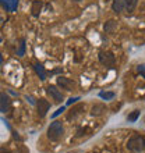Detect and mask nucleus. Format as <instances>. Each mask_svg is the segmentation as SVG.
<instances>
[{"label":"nucleus","mask_w":145,"mask_h":153,"mask_svg":"<svg viewBox=\"0 0 145 153\" xmlns=\"http://www.w3.org/2000/svg\"><path fill=\"white\" fill-rule=\"evenodd\" d=\"M10 105H11V102H10V97L6 95V93H0V111L1 113H6L10 110Z\"/></svg>","instance_id":"obj_7"},{"label":"nucleus","mask_w":145,"mask_h":153,"mask_svg":"<svg viewBox=\"0 0 145 153\" xmlns=\"http://www.w3.org/2000/svg\"><path fill=\"white\" fill-rule=\"evenodd\" d=\"M99 61H101L103 65H106V67H110V65L114 64L116 59H114V56H113V53L102 50V52L99 53Z\"/></svg>","instance_id":"obj_4"},{"label":"nucleus","mask_w":145,"mask_h":153,"mask_svg":"<svg viewBox=\"0 0 145 153\" xmlns=\"http://www.w3.org/2000/svg\"><path fill=\"white\" fill-rule=\"evenodd\" d=\"M36 106H38V114H39V117H45L46 113L49 111V109H50V105H49V102L46 99H39Z\"/></svg>","instance_id":"obj_6"},{"label":"nucleus","mask_w":145,"mask_h":153,"mask_svg":"<svg viewBox=\"0 0 145 153\" xmlns=\"http://www.w3.org/2000/svg\"><path fill=\"white\" fill-rule=\"evenodd\" d=\"M77 100H80V97H71V99H69V102H67V103H69V105H71V103H75Z\"/></svg>","instance_id":"obj_21"},{"label":"nucleus","mask_w":145,"mask_h":153,"mask_svg":"<svg viewBox=\"0 0 145 153\" xmlns=\"http://www.w3.org/2000/svg\"><path fill=\"white\" fill-rule=\"evenodd\" d=\"M63 134H64V127L61 124V121H53L52 124L49 125L48 138L50 141H53V142L59 141V139L63 137Z\"/></svg>","instance_id":"obj_1"},{"label":"nucleus","mask_w":145,"mask_h":153,"mask_svg":"<svg viewBox=\"0 0 145 153\" xmlns=\"http://www.w3.org/2000/svg\"><path fill=\"white\" fill-rule=\"evenodd\" d=\"M57 85L61 86L63 89L66 91H72V89L75 88V82L69 78H66V76H60V78H57Z\"/></svg>","instance_id":"obj_5"},{"label":"nucleus","mask_w":145,"mask_h":153,"mask_svg":"<svg viewBox=\"0 0 145 153\" xmlns=\"http://www.w3.org/2000/svg\"><path fill=\"white\" fill-rule=\"evenodd\" d=\"M46 92H48V95L52 97L56 103H60V102L63 100V97H64L63 93H61V91L57 88V86H55V85H49L48 88H46Z\"/></svg>","instance_id":"obj_3"},{"label":"nucleus","mask_w":145,"mask_h":153,"mask_svg":"<svg viewBox=\"0 0 145 153\" xmlns=\"http://www.w3.org/2000/svg\"><path fill=\"white\" fill-rule=\"evenodd\" d=\"M40 8H42V3H40L39 0H35V1L32 3V8H31V11H32L34 16H39Z\"/></svg>","instance_id":"obj_12"},{"label":"nucleus","mask_w":145,"mask_h":153,"mask_svg":"<svg viewBox=\"0 0 145 153\" xmlns=\"http://www.w3.org/2000/svg\"><path fill=\"white\" fill-rule=\"evenodd\" d=\"M63 111H64V107H60V109H57V111H56V113H55V114H53V118H55V117H57V116H59V114H61V113H63Z\"/></svg>","instance_id":"obj_20"},{"label":"nucleus","mask_w":145,"mask_h":153,"mask_svg":"<svg viewBox=\"0 0 145 153\" xmlns=\"http://www.w3.org/2000/svg\"><path fill=\"white\" fill-rule=\"evenodd\" d=\"M77 1H80V0H77Z\"/></svg>","instance_id":"obj_24"},{"label":"nucleus","mask_w":145,"mask_h":153,"mask_svg":"<svg viewBox=\"0 0 145 153\" xmlns=\"http://www.w3.org/2000/svg\"><path fill=\"white\" fill-rule=\"evenodd\" d=\"M0 153H10L7 149H4V148H0Z\"/></svg>","instance_id":"obj_22"},{"label":"nucleus","mask_w":145,"mask_h":153,"mask_svg":"<svg viewBox=\"0 0 145 153\" xmlns=\"http://www.w3.org/2000/svg\"><path fill=\"white\" fill-rule=\"evenodd\" d=\"M3 64V56H1V53H0V65Z\"/></svg>","instance_id":"obj_23"},{"label":"nucleus","mask_w":145,"mask_h":153,"mask_svg":"<svg viewBox=\"0 0 145 153\" xmlns=\"http://www.w3.org/2000/svg\"><path fill=\"white\" fill-rule=\"evenodd\" d=\"M127 149L131 152H142L145 149V139L141 135H133L127 142Z\"/></svg>","instance_id":"obj_2"},{"label":"nucleus","mask_w":145,"mask_h":153,"mask_svg":"<svg viewBox=\"0 0 145 153\" xmlns=\"http://www.w3.org/2000/svg\"><path fill=\"white\" fill-rule=\"evenodd\" d=\"M34 70H35V73L39 75V78H40L42 81L46 79V73H45V68L42 67V64H39V63L34 64Z\"/></svg>","instance_id":"obj_10"},{"label":"nucleus","mask_w":145,"mask_h":153,"mask_svg":"<svg viewBox=\"0 0 145 153\" xmlns=\"http://www.w3.org/2000/svg\"><path fill=\"white\" fill-rule=\"evenodd\" d=\"M137 3L138 0H126V10L129 13L134 11V8L137 7Z\"/></svg>","instance_id":"obj_13"},{"label":"nucleus","mask_w":145,"mask_h":153,"mask_svg":"<svg viewBox=\"0 0 145 153\" xmlns=\"http://www.w3.org/2000/svg\"><path fill=\"white\" fill-rule=\"evenodd\" d=\"M25 54V39H21V43H20V48L17 50V56L18 57H22Z\"/></svg>","instance_id":"obj_16"},{"label":"nucleus","mask_w":145,"mask_h":153,"mask_svg":"<svg viewBox=\"0 0 145 153\" xmlns=\"http://www.w3.org/2000/svg\"><path fill=\"white\" fill-rule=\"evenodd\" d=\"M112 10L117 14H121L123 11H126V0H113Z\"/></svg>","instance_id":"obj_9"},{"label":"nucleus","mask_w":145,"mask_h":153,"mask_svg":"<svg viewBox=\"0 0 145 153\" xmlns=\"http://www.w3.org/2000/svg\"><path fill=\"white\" fill-rule=\"evenodd\" d=\"M0 4L3 6L7 11L14 13L18 7V0H0Z\"/></svg>","instance_id":"obj_8"},{"label":"nucleus","mask_w":145,"mask_h":153,"mask_svg":"<svg viewBox=\"0 0 145 153\" xmlns=\"http://www.w3.org/2000/svg\"><path fill=\"white\" fill-rule=\"evenodd\" d=\"M82 109H84V106H81V105H80V106H77V107H74V109L71 110V113H69L67 118H69V120H70V118H74V117H75L77 114H80V111H81Z\"/></svg>","instance_id":"obj_15"},{"label":"nucleus","mask_w":145,"mask_h":153,"mask_svg":"<svg viewBox=\"0 0 145 153\" xmlns=\"http://www.w3.org/2000/svg\"><path fill=\"white\" fill-rule=\"evenodd\" d=\"M99 97L105 99V100H110V99H113V97H114V93H113V92H101V93H99Z\"/></svg>","instance_id":"obj_18"},{"label":"nucleus","mask_w":145,"mask_h":153,"mask_svg":"<svg viewBox=\"0 0 145 153\" xmlns=\"http://www.w3.org/2000/svg\"><path fill=\"white\" fill-rule=\"evenodd\" d=\"M105 110L106 109L103 105H95L92 107V110H91V114H92V116H101V114H103Z\"/></svg>","instance_id":"obj_11"},{"label":"nucleus","mask_w":145,"mask_h":153,"mask_svg":"<svg viewBox=\"0 0 145 153\" xmlns=\"http://www.w3.org/2000/svg\"><path fill=\"white\" fill-rule=\"evenodd\" d=\"M114 28H116V22H114V21H108V22L105 24V31L106 32H113Z\"/></svg>","instance_id":"obj_17"},{"label":"nucleus","mask_w":145,"mask_h":153,"mask_svg":"<svg viewBox=\"0 0 145 153\" xmlns=\"http://www.w3.org/2000/svg\"><path fill=\"white\" fill-rule=\"evenodd\" d=\"M137 70H138V73H140V74H141V75L145 78V64H140V65L137 67Z\"/></svg>","instance_id":"obj_19"},{"label":"nucleus","mask_w":145,"mask_h":153,"mask_svg":"<svg viewBox=\"0 0 145 153\" xmlns=\"http://www.w3.org/2000/svg\"><path fill=\"white\" fill-rule=\"evenodd\" d=\"M0 40H1V39H0Z\"/></svg>","instance_id":"obj_25"},{"label":"nucleus","mask_w":145,"mask_h":153,"mask_svg":"<svg viewBox=\"0 0 145 153\" xmlns=\"http://www.w3.org/2000/svg\"><path fill=\"white\" fill-rule=\"evenodd\" d=\"M138 118H140V110H134L131 114H129L127 121H129V123H135Z\"/></svg>","instance_id":"obj_14"}]
</instances>
